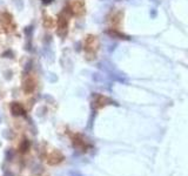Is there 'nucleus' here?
Segmentation results:
<instances>
[{"mask_svg":"<svg viewBox=\"0 0 188 176\" xmlns=\"http://www.w3.org/2000/svg\"><path fill=\"white\" fill-rule=\"evenodd\" d=\"M99 39L97 35L88 34L85 37L84 39V53L87 60H94L98 55V51H99Z\"/></svg>","mask_w":188,"mask_h":176,"instance_id":"nucleus-1","label":"nucleus"},{"mask_svg":"<svg viewBox=\"0 0 188 176\" xmlns=\"http://www.w3.org/2000/svg\"><path fill=\"white\" fill-rule=\"evenodd\" d=\"M69 17H72L67 8H64L61 13H59L57 19V33L59 37L65 38L68 33V26H69Z\"/></svg>","mask_w":188,"mask_h":176,"instance_id":"nucleus-2","label":"nucleus"},{"mask_svg":"<svg viewBox=\"0 0 188 176\" xmlns=\"http://www.w3.org/2000/svg\"><path fill=\"white\" fill-rule=\"evenodd\" d=\"M15 22L12 15L8 12H3L0 13V28L6 33H12L15 31Z\"/></svg>","mask_w":188,"mask_h":176,"instance_id":"nucleus-3","label":"nucleus"},{"mask_svg":"<svg viewBox=\"0 0 188 176\" xmlns=\"http://www.w3.org/2000/svg\"><path fill=\"white\" fill-rule=\"evenodd\" d=\"M66 8L73 17H82L86 12V6L84 0H71Z\"/></svg>","mask_w":188,"mask_h":176,"instance_id":"nucleus-4","label":"nucleus"},{"mask_svg":"<svg viewBox=\"0 0 188 176\" xmlns=\"http://www.w3.org/2000/svg\"><path fill=\"white\" fill-rule=\"evenodd\" d=\"M124 19V12L121 10L112 11L108 15V22H109V29H119Z\"/></svg>","mask_w":188,"mask_h":176,"instance_id":"nucleus-5","label":"nucleus"},{"mask_svg":"<svg viewBox=\"0 0 188 176\" xmlns=\"http://www.w3.org/2000/svg\"><path fill=\"white\" fill-rule=\"evenodd\" d=\"M111 102L112 101L107 98V96L102 95V94H97V95H94V99H93L92 105H93V107H94L95 110H99V109H101V108L108 106Z\"/></svg>","mask_w":188,"mask_h":176,"instance_id":"nucleus-6","label":"nucleus"},{"mask_svg":"<svg viewBox=\"0 0 188 176\" xmlns=\"http://www.w3.org/2000/svg\"><path fill=\"white\" fill-rule=\"evenodd\" d=\"M23 87L26 93H32L35 87H37V80L34 78L32 74H27L24 79V82H23Z\"/></svg>","mask_w":188,"mask_h":176,"instance_id":"nucleus-7","label":"nucleus"},{"mask_svg":"<svg viewBox=\"0 0 188 176\" xmlns=\"http://www.w3.org/2000/svg\"><path fill=\"white\" fill-rule=\"evenodd\" d=\"M43 26H45L46 28H52L54 26L53 19H52L51 17H48V15H45V17H43Z\"/></svg>","mask_w":188,"mask_h":176,"instance_id":"nucleus-8","label":"nucleus"}]
</instances>
